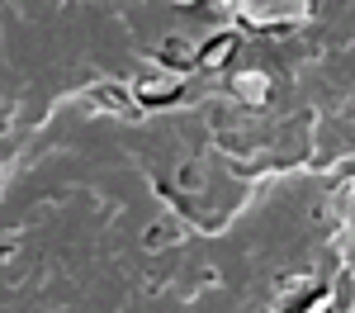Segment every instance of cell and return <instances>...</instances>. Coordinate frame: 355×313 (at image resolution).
<instances>
[{
	"label": "cell",
	"mask_w": 355,
	"mask_h": 313,
	"mask_svg": "<svg viewBox=\"0 0 355 313\" xmlns=\"http://www.w3.org/2000/svg\"><path fill=\"white\" fill-rule=\"evenodd\" d=\"M232 48H237V38H227V33H223V38H214V43L199 53V67H218V62H227V57H232Z\"/></svg>",
	"instance_id": "obj_1"
},
{
	"label": "cell",
	"mask_w": 355,
	"mask_h": 313,
	"mask_svg": "<svg viewBox=\"0 0 355 313\" xmlns=\"http://www.w3.org/2000/svg\"><path fill=\"white\" fill-rule=\"evenodd\" d=\"M137 95L147 100V105H166V100H175L180 95V85H162V81H142L137 85Z\"/></svg>",
	"instance_id": "obj_2"
},
{
	"label": "cell",
	"mask_w": 355,
	"mask_h": 313,
	"mask_svg": "<svg viewBox=\"0 0 355 313\" xmlns=\"http://www.w3.org/2000/svg\"><path fill=\"white\" fill-rule=\"evenodd\" d=\"M261 81H266V76H256V71H246V76H242V85H237V90H242L246 100H266V85H261Z\"/></svg>",
	"instance_id": "obj_3"
}]
</instances>
